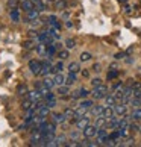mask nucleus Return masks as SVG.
Segmentation results:
<instances>
[{"instance_id": "nucleus-17", "label": "nucleus", "mask_w": 141, "mask_h": 147, "mask_svg": "<svg viewBox=\"0 0 141 147\" xmlns=\"http://www.w3.org/2000/svg\"><path fill=\"white\" fill-rule=\"evenodd\" d=\"M55 84H56V86L65 85V76H64L62 73H56L55 74Z\"/></svg>"}, {"instance_id": "nucleus-46", "label": "nucleus", "mask_w": 141, "mask_h": 147, "mask_svg": "<svg viewBox=\"0 0 141 147\" xmlns=\"http://www.w3.org/2000/svg\"><path fill=\"white\" fill-rule=\"evenodd\" d=\"M49 2H55V0H49Z\"/></svg>"}, {"instance_id": "nucleus-24", "label": "nucleus", "mask_w": 141, "mask_h": 147, "mask_svg": "<svg viewBox=\"0 0 141 147\" xmlns=\"http://www.w3.org/2000/svg\"><path fill=\"white\" fill-rule=\"evenodd\" d=\"M58 94H61V96L70 94V86H68V85H61V86H58Z\"/></svg>"}, {"instance_id": "nucleus-25", "label": "nucleus", "mask_w": 141, "mask_h": 147, "mask_svg": "<svg viewBox=\"0 0 141 147\" xmlns=\"http://www.w3.org/2000/svg\"><path fill=\"white\" fill-rule=\"evenodd\" d=\"M43 82H44V85L47 86V88H53V86H55L56 84H55V78H53V79H50V78H49V76H46V78H44V80H43Z\"/></svg>"}, {"instance_id": "nucleus-2", "label": "nucleus", "mask_w": 141, "mask_h": 147, "mask_svg": "<svg viewBox=\"0 0 141 147\" xmlns=\"http://www.w3.org/2000/svg\"><path fill=\"white\" fill-rule=\"evenodd\" d=\"M97 130H99V127L96 126V124H88V126H86L84 130H82V134H84V137L85 138H94V137H97Z\"/></svg>"}, {"instance_id": "nucleus-30", "label": "nucleus", "mask_w": 141, "mask_h": 147, "mask_svg": "<svg viewBox=\"0 0 141 147\" xmlns=\"http://www.w3.org/2000/svg\"><path fill=\"white\" fill-rule=\"evenodd\" d=\"M35 5H36V9L40 11V12H44V11H46V5L43 3L41 0H36V2H35Z\"/></svg>"}, {"instance_id": "nucleus-3", "label": "nucleus", "mask_w": 141, "mask_h": 147, "mask_svg": "<svg viewBox=\"0 0 141 147\" xmlns=\"http://www.w3.org/2000/svg\"><path fill=\"white\" fill-rule=\"evenodd\" d=\"M114 112H115V115L118 117H123L128 114V103H117L115 106H114Z\"/></svg>"}, {"instance_id": "nucleus-36", "label": "nucleus", "mask_w": 141, "mask_h": 147, "mask_svg": "<svg viewBox=\"0 0 141 147\" xmlns=\"http://www.w3.org/2000/svg\"><path fill=\"white\" fill-rule=\"evenodd\" d=\"M117 76H118V71H117V70H111V71L108 73V80H111V79H115Z\"/></svg>"}, {"instance_id": "nucleus-29", "label": "nucleus", "mask_w": 141, "mask_h": 147, "mask_svg": "<svg viewBox=\"0 0 141 147\" xmlns=\"http://www.w3.org/2000/svg\"><path fill=\"white\" fill-rule=\"evenodd\" d=\"M65 47L68 49V50L70 49H74L76 47V41L73 40V38H68V40H65Z\"/></svg>"}, {"instance_id": "nucleus-37", "label": "nucleus", "mask_w": 141, "mask_h": 147, "mask_svg": "<svg viewBox=\"0 0 141 147\" xmlns=\"http://www.w3.org/2000/svg\"><path fill=\"white\" fill-rule=\"evenodd\" d=\"M46 105H47L49 108H55V106H56V99L53 97V99H49V100H46Z\"/></svg>"}, {"instance_id": "nucleus-11", "label": "nucleus", "mask_w": 141, "mask_h": 147, "mask_svg": "<svg viewBox=\"0 0 141 147\" xmlns=\"http://www.w3.org/2000/svg\"><path fill=\"white\" fill-rule=\"evenodd\" d=\"M52 117H53V121H55L56 124H62V123H65V120H67L64 112H55Z\"/></svg>"}, {"instance_id": "nucleus-18", "label": "nucleus", "mask_w": 141, "mask_h": 147, "mask_svg": "<svg viewBox=\"0 0 141 147\" xmlns=\"http://www.w3.org/2000/svg\"><path fill=\"white\" fill-rule=\"evenodd\" d=\"M47 21H49V24H50V26H53V28H55V29H58V30L61 29V24L58 23V18L55 17V15H49Z\"/></svg>"}, {"instance_id": "nucleus-31", "label": "nucleus", "mask_w": 141, "mask_h": 147, "mask_svg": "<svg viewBox=\"0 0 141 147\" xmlns=\"http://www.w3.org/2000/svg\"><path fill=\"white\" fill-rule=\"evenodd\" d=\"M90 59H91V53H88V52L80 53V61L82 62H86V61H90Z\"/></svg>"}, {"instance_id": "nucleus-19", "label": "nucleus", "mask_w": 141, "mask_h": 147, "mask_svg": "<svg viewBox=\"0 0 141 147\" xmlns=\"http://www.w3.org/2000/svg\"><path fill=\"white\" fill-rule=\"evenodd\" d=\"M118 123H120V118L112 117V118L108 120V127H111V129H118Z\"/></svg>"}, {"instance_id": "nucleus-8", "label": "nucleus", "mask_w": 141, "mask_h": 147, "mask_svg": "<svg viewBox=\"0 0 141 147\" xmlns=\"http://www.w3.org/2000/svg\"><path fill=\"white\" fill-rule=\"evenodd\" d=\"M40 18V11L38 9H32L29 12H26V20L28 21H38Z\"/></svg>"}, {"instance_id": "nucleus-9", "label": "nucleus", "mask_w": 141, "mask_h": 147, "mask_svg": "<svg viewBox=\"0 0 141 147\" xmlns=\"http://www.w3.org/2000/svg\"><path fill=\"white\" fill-rule=\"evenodd\" d=\"M21 8H23L26 12H29L32 9H36V5H35L34 0H23V2H21Z\"/></svg>"}, {"instance_id": "nucleus-45", "label": "nucleus", "mask_w": 141, "mask_h": 147, "mask_svg": "<svg viewBox=\"0 0 141 147\" xmlns=\"http://www.w3.org/2000/svg\"><path fill=\"white\" fill-rule=\"evenodd\" d=\"M118 2H121V3H124V2H128V0H118Z\"/></svg>"}, {"instance_id": "nucleus-27", "label": "nucleus", "mask_w": 141, "mask_h": 147, "mask_svg": "<svg viewBox=\"0 0 141 147\" xmlns=\"http://www.w3.org/2000/svg\"><path fill=\"white\" fill-rule=\"evenodd\" d=\"M56 144L58 146H67V137L65 135H61V137H56Z\"/></svg>"}, {"instance_id": "nucleus-42", "label": "nucleus", "mask_w": 141, "mask_h": 147, "mask_svg": "<svg viewBox=\"0 0 141 147\" xmlns=\"http://www.w3.org/2000/svg\"><path fill=\"white\" fill-rule=\"evenodd\" d=\"M32 47V41H26L24 42V49H30Z\"/></svg>"}, {"instance_id": "nucleus-40", "label": "nucleus", "mask_w": 141, "mask_h": 147, "mask_svg": "<svg viewBox=\"0 0 141 147\" xmlns=\"http://www.w3.org/2000/svg\"><path fill=\"white\" fill-rule=\"evenodd\" d=\"M18 92H20V94H23V92L28 94V88H26V85H18Z\"/></svg>"}, {"instance_id": "nucleus-10", "label": "nucleus", "mask_w": 141, "mask_h": 147, "mask_svg": "<svg viewBox=\"0 0 141 147\" xmlns=\"http://www.w3.org/2000/svg\"><path fill=\"white\" fill-rule=\"evenodd\" d=\"M88 94H90V91L82 86V88H79L76 92H73V97H74V99H86Z\"/></svg>"}, {"instance_id": "nucleus-22", "label": "nucleus", "mask_w": 141, "mask_h": 147, "mask_svg": "<svg viewBox=\"0 0 141 147\" xmlns=\"http://www.w3.org/2000/svg\"><path fill=\"white\" fill-rule=\"evenodd\" d=\"M131 118L135 120V121H140L141 120V108H135V109L132 111V114H131Z\"/></svg>"}, {"instance_id": "nucleus-12", "label": "nucleus", "mask_w": 141, "mask_h": 147, "mask_svg": "<svg viewBox=\"0 0 141 147\" xmlns=\"http://www.w3.org/2000/svg\"><path fill=\"white\" fill-rule=\"evenodd\" d=\"M103 109H105V106H100V105H93V106H91V109H90V112L93 114V115L99 117V115H102V114H103Z\"/></svg>"}, {"instance_id": "nucleus-6", "label": "nucleus", "mask_w": 141, "mask_h": 147, "mask_svg": "<svg viewBox=\"0 0 141 147\" xmlns=\"http://www.w3.org/2000/svg\"><path fill=\"white\" fill-rule=\"evenodd\" d=\"M41 97H43V94L40 92V90H36V88H35V91H29V92H28V99L32 100L34 103L40 102V100H41Z\"/></svg>"}, {"instance_id": "nucleus-23", "label": "nucleus", "mask_w": 141, "mask_h": 147, "mask_svg": "<svg viewBox=\"0 0 141 147\" xmlns=\"http://www.w3.org/2000/svg\"><path fill=\"white\" fill-rule=\"evenodd\" d=\"M68 71L70 73H79L80 71V65H79V62H72L68 65Z\"/></svg>"}, {"instance_id": "nucleus-41", "label": "nucleus", "mask_w": 141, "mask_h": 147, "mask_svg": "<svg viewBox=\"0 0 141 147\" xmlns=\"http://www.w3.org/2000/svg\"><path fill=\"white\" fill-rule=\"evenodd\" d=\"M100 64H94V67H93V71H96V73H100Z\"/></svg>"}, {"instance_id": "nucleus-5", "label": "nucleus", "mask_w": 141, "mask_h": 147, "mask_svg": "<svg viewBox=\"0 0 141 147\" xmlns=\"http://www.w3.org/2000/svg\"><path fill=\"white\" fill-rule=\"evenodd\" d=\"M52 70H53V65L49 62V61H43L41 62V76H47L49 73H52Z\"/></svg>"}, {"instance_id": "nucleus-35", "label": "nucleus", "mask_w": 141, "mask_h": 147, "mask_svg": "<svg viewBox=\"0 0 141 147\" xmlns=\"http://www.w3.org/2000/svg\"><path fill=\"white\" fill-rule=\"evenodd\" d=\"M129 130H134V132H137V130H140V126L137 123H135V120H132L131 124H129Z\"/></svg>"}, {"instance_id": "nucleus-39", "label": "nucleus", "mask_w": 141, "mask_h": 147, "mask_svg": "<svg viewBox=\"0 0 141 147\" xmlns=\"http://www.w3.org/2000/svg\"><path fill=\"white\" fill-rule=\"evenodd\" d=\"M91 85H93V88H94V86H99V85H102V79H99V78H94L93 80H91Z\"/></svg>"}, {"instance_id": "nucleus-14", "label": "nucleus", "mask_w": 141, "mask_h": 147, "mask_svg": "<svg viewBox=\"0 0 141 147\" xmlns=\"http://www.w3.org/2000/svg\"><path fill=\"white\" fill-rule=\"evenodd\" d=\"M117 97L114 96V94H108L106 97H105V105H108V106H115L117 105Z\"/></svg>"}, {"instance_id": "nucleus-34", "label": "nucleus", "mask_w": 141, "mask_h": 147, "mask_svg": "<svg viewBox=\"0 0 141 147\" xmlns=\"http://www.w3.org/2000/svg\"><path fill=\"white\" fill-rule=\"evenodd\" d=\"M64 114H65V117H67V118H73V115H74V109H73V108H67V109L64 111Z\"/></svg>"}, {"instance_id": "nucleus-43", "label": "nucleus", "mask_w": 141, "mask_h": 147, "mask_svg": "<svg viewBox=\"0 0 141 147\" xmlns=\"http://www.w3.org/2000/svg\"><path fill=\"white\" fill-rule=\"evenodd\" d=\"M82 76H84V78H88V76H90V71H88V70H82Z\"/></svg>"}, {"instance_id": "nucleus-21", "label": "nucleus", "mask_w": 141, "mask_h": 147, "mask_svg": "<svg viewBox=\"0 0 141 147\" xmlns=\"http://www.w3.org/2000/svg\"><path fill=\"white\" fill-rule=\"evenodd\" d=\"M11 18H12L14 23H18L20 21V11L17 8H12V11H11Z\"/></svg>"}, {"instance_id": "nucleus-13", "label": "nucleus", "mask_w": 141, "mask_h": 147, "mask_svg": "<svg viewBox=\"0 0 141 147\" xmlns=\"http://www.w3.org/2000/svg\"><path fill=\"white\" fill-rule=\"evenodd\" d=\"M105 118H112L114 115H115V112H114V106H108V105H105V109H103V114H102Z\"/></svg>"}, {"instance_id": "nucleus-38", "label": "nucleus", "mask_w": 141, "mask_h": 147, "mask_svg": "<svg viewBox=\"0 0 141 147\" xmlns=\"http://www.w3.org/2000/svg\"><path fill=\"white\" fill-rule=\"evenodd\" d=\"M109 137L112 138V140H118V138H121V135H120V130H114V132L112 134H109Z\"/></svg>"}, {"instance_id": "nucleus-26", "label": "nucleus", "mask_w": 141, "mask_h": 147, "mask_svg": "<svg viewBox=\"0 0 141 147\" xmlns=\"http://www.w3.org/2000/svg\"><path fill=\"white\" fill-rule=\"evenodd\" d=\"M62 70H64V64H62V61H59V62H56L55 65H53V70H52V73H62Z\"/></svg>"}, {"instance_id": "nucleus-44", "label": "nucleus", "mask_w": 141, "mask_h": 147, "mask_svg": "<svg viewBox=\"0 0 141 147\" xmlns=\"http://www.w3.org/2000/svg\"><path fill=\"white\" fill-rule=\"evenodd\" d=\"M70 137H72V138H74V140H76V138L79 137V134H78V132H72V134H70Z\"/></svg>"}, {"instance_id": "nucleus-20", "label": "nucleus", "mask_w": 141, "mask_h": 147, "mask_svg": "<svg viewBox=\"0 0 141 147\" xmlns=\"http://www.w3.org/2000/svg\"><path fill=\"white\" fill-rule=\"evenodd\" d=\"M94 105V102L93 100H90V99H82L79 102V106H82V108H86V109H91V106Z\"/></svg>"}, {"instance_id": "nucleus-47", "label": "nucleus", "mask_w": 141, "mask_h": 147, "mask_svg": "<svg viewBox=\"0 0 141 147\" xmlns=\"http://www.w3.org/2000/svg\"><path fill=\"white\" fill-rule=\"evenodd\" d=\"M140 134H141V127H140Z\"/></svg>"}, {"instance_id": "nucleus-32", "label": "nucleus", "mask_w": 141, "mask_h": 147, "mask_svg": "<svg viewBox=\"0 0 141 147\" xmlns=\"http://www.w3.org/2000/svg\"><path fill=\"white\" fill-rule=\"evenodd\" d=\"M58 29H55V28H52V29H49V35H50L53 40H59V35H58V32H56Z\"/></svg>"}, {"instance_id": "nucleus-1", "label": "nucleus", "mask_w": 141, "mask_h": 147, "mask_svg": "<svg viewBox=\"0 0 141 147\" xmlns=\"http://www.w3.org/2000/svg\"><path fill=\"white\" fill-rule=\"evenodd\" d=\"M91 96H93L94 100H100V99H105L108 96V86L106 85H99V86H94V90L91 91Z\"/></svg>"}, {"instance_id": "nucleus-33", "label": "nucleus", "mask_w": 141, "mask_h": 147, "mask_svg": "<svg viewBox=\"0 0 141 147\" xmlns=\"http://www.w3.org/2000/svg\"><path fill=\"white\" fill-rule=\"evenodd\" d=\"M58 56L61 58V61L67 59V58H68V50H59V52H58Z\"/></svg>"}, {"instance_id": "nucleus-15", "label": "nucleus", "mask_w": 141, "mask_h": 147, "mask_svg": "<svg viewBox=\"0 0 141 147\" xmlns=\"http://www.w3.org/2000/svg\"><path fill=\"white\" fill-rule=\"evenodd\" d=\"M94 124H96L99 129H100V127H106V126H108V118H105L103 115H99V117L96 118V123H94Z\"/></svg>"}, {"instance_id": "nucleus-28", "label": "nucleus", "mask_w": 141, "mask_h": 147, "mask_svg": "<svg viewBox=\"0 0 141 147\" xmlns=\"http://www.w3.org/2000/svg\"><path fill=\"white\" fill-rule=\"evenodd\" d=\"M65 6H67L65 0H55V8L56 9H65Z\"/></svg>"}, {"instance_id": "nucleus-7", "label": "nucleus", "mask_w": 141, "mask_h": 147, "mask_svg": "<svg viewBox=\"0 0 141 147\" xmlns=\"http://www.w3.org/2000/svg\"><path fill=\"white\" fill-rule=\"evenodd\" d=\"M90 124V118H88V115H84L82 118H79L78 121H76V127H78L79 130H84L86 126Z\"/></svg>"}, {"instance_id": "nucleus-4", "label": "nucleus", "mask_w": 141, "mask_h": 147, "mask_svg": "<svg viewBox=\"0 0 141 147\" xmlns=\"http://www.w3.org/2000/svg\"><path fill=\"white\" fill-rule=\"evenodd\" d=\"M29 70H30V73H32V74L38 76V74L41 73V62H40V61H36V59L30 61V62H29Z\"/></svg>"}, {"instance_id": "nucleus-16", "label": "nucleus", "mask_w": 141, "mask_h": 147, "mask_svg": "<svg viewBox=\"0 0 141 147\" xmlns=\"http://www.w3.org/2000/svg\"><path fill=\"white\" fill-rule=\"evenodd\" d=\"M76 74H78V73H70L68 71V74L65 76V85H73L74 82H76V80H78V76H76Z\"/></svg>"}]
</instances>
